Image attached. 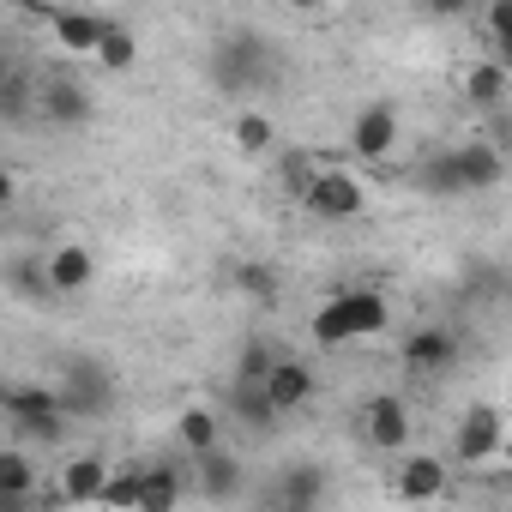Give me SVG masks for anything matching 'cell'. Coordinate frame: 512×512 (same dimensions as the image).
I'll return each instance as SVG.
<instances>
[{
	"instance_id": "obj_1",
	"label": "cell",
	"mask_w": 512,
	"mask_h": 512,
	"mask_svg": "<svg viewBox=\"0 0 512 512\" xmlns=\"http://www.w3.org/2000/svg\"><path fill=\"white\" fill-rule=\"evenodd\" d=\"M386 326H392V308H386L380 290H338V296L314 314V338H320L326 350H344V344H356V338H380Z\"/></svg>"
},
{
	"instance_id": "obj_2",
	"label": "cell",
	"mask_w": 512,
	"mask_h": 512,
	"mask_svg": "<svg viewBox=\"0 0 512 512\" xmlns=\"http://www.w3.org/2000/svg\"><path fill=\"white\" fill-rule=\"evenodd\" d=\"M211 79H217L229 97L266 85V79H272V49H266V37H253V31L217 37V49H211Z\"/></svg>"
},
{
	"instance_id": "obj_3",
	"label": "cell",
	"mask_w": 512,
	"mask_h": 512,
	"mask_svg": "<svg viewBox=\"0 0 512 512\" xmlns=\"http://www.w3.org/2000/svg\"><path fill=\"white\" fill-rule=\"evenodd\" d=\"M0 410L19 422V434L31 440H61L67 434V416H61V398L55 386H31V380H0Z\"/></svg>"
},
{
	"instance_id": "obj_4",
	"label": "cell",
	"mask_w": 512,
	"mask_h": 512,
	"mask_svg": "<svg viewBox=\"0 0 512 512\" xmlns=\"http://www.w3.org/2000/svg\"><path fill=\"white\" fill-rule=\"evenodd\" d=\"M302 205H308L314 217L350 223V217H362V211H368V193H362V181H356V175H344V169H320V175H308V181H302Z\"/></svg>"
},
{
	"instance_id": "obj_5",
	"label": "cell",
	"mask_w": 512,
	"mask_h": 512,
	"mask_svg": "<svg viewBox=\"0 0 512 512\" xmlns=\"http://www.w3.org/2000/svg\"><path fill=\"white\" fill-rule=\"evenodd\" d=\"M500 446H506V416H500V404H470V410L458 416V458H464V464H488Z\"/></svg>"
},
{
	"instance_id": "obj_6",
	"label": "cell",
	"mask_w": 512,
	"mask_h": 512,
	"mask_svg": "<svg viewBox=\"0 0 512 512\" xmlns=\"http://www.w3.org/2000/svg\"><path fill=\"white\" fill-rule=\"evenodd\" d=\"M314 368L308 362H296V356H278L272 368H266V380H260V392H266V404L278 410V416H290V410H302L308 398H314Z\"/></svg>"
},
{
	"instance_id": "obj_7",
	"label": "cell",
	"mask_w": 512,
	"mask_h": 512,
	"mask_svg": "<svg viewBox=\"0 0 512 512\" xmlns=\"http://www.w3.org/2000/svg\"><path fill=\"white\" fill-rule=\"evenodd\" d=\"M362 440L380 446V452H398V446L410 440V404L392 398V392L368 398V404H362Z\"/></svg>"
},
{
	"instance_id": "obj_8",
	"label": "cell",
	"mask_w": 512,
	"mask_h": 512,
	"mask_svg": "<svg viewBox=\"0 0 512 512\" xmlns=\"http://www.w3.org/2000/svg\"><path fill=\"white\" fill-rule=\"evenodd\" d=\"M43 278H49V296H79V290H91V278H97L91 247H85V241H61L49 260H43Z\"/></svg>"
},
{
	"instance_id": "obj_9",
	"label": "cell",
	"mask_w": 512,
	"mask_h": 512,
	"mask_svg": "<svg viewBox=\"0 0 512 512\" xmlns=\"http://www.w3.org/2000/svg\"><path fill=\"white\" fill-rule=\"evenodd\" d=\"M398 356H404L410 374H446V368L458 362V332H452V326H422V332L404 338Z\"/></svg>"
},
{
	"instance_id": "obj_10",
	"label": "cell",
	"mask_w": 512,
	"mask_h": 512,
	"mask_svg": "<svg viewBox=\"0 0 512 512\" xmlns=\"http://www.w3.org/2000/svg\"><path fill=\"white\" fill-rule=\"evenodd\" d=\"M55 398H61V416H103V410L115 404L109 374L91 368V362H73V368H67V392H55Z\"/></svg>"
},
{
	"instance_id": "obj_11",
	"label": "cell",
	"mask_w": 512,
	"mask_h": 512,
	"mask_svg": "<svg viewBox=\"0 0 512 512\" xmlns=\"http://www.w3.org/2000/svg\"><path fill=\"white\" fill-rule=\"evenodd\" d=\"M37 109H43L55 127H85L91 109H97V97H91L79 79H49V85L37 91Z\"/></svg>"
},
{
	"instance_id": "obj_12",
	"label": "cell",
	"mask_w": 512,
	"mask_h": 512,
	"mask_svg": "<svg viewBox=\"0 0 512 512\" xmlns=\"http://www.w3.org/2000/svg\"><path fill=\"white\" fill-rule=\"evenodd\" d=\"M392 145H398V115H392L386 103H368V109L350 121V151L374 163V157H386Z\"/></svg>"
},
{
	"instance_id": "obj_13",
	"label": "cell",
	"mask_w": 512,
	"mask_h": 512,
	"mask_svg": "<svg viewBox=\"0 0 512 512\" xmlns=\"http://www.w3.org/2000/svg\"><path fill=\"white\" fill-rule=\"evenodd\" d=\"M392 494L398 500H440L446 494V464L434 452H410L398 464V476H392Z\"/></svg>"
},
{
	"instance_id": "obj_14",
	"label": "cell",
	"mask_w": 512,
	"mask_h": 512,
	"mask_svg": "<svg viewBox=\"0 0 512 512\" xmlns=\"http://www.w3.org/2000/svg\"><path fill=\"white\" fill-rule=\"evenodd\" d=\"M458 169H464V193H488V187L506 181V157L488 139H464L458 145Z\"/></svg>"
},
{
	"instance_id": "obj_15",
	"label": "cell",
	"mask_w": 512,
	"mask_h": 512,
	"mask_svg": "<svg viewBox=\"0 0 512 512\" xmlns=\"http://www.w3.org/2000/svg\"><path fill=\"white\" fill-rule=\"evenodd\" d=\"M464 97H470V109H482V115L506 109V97H512V73H506V61H476V67L464 73Z\"/></svg>"
},
{
	"instance_id": "obj_16",
	"label": "cell",
	"mask_w": 512,
	"mask_h": 512,
	"mask_svg": "<svg viewBox=\"0 0 512 512\" xmlns=\"http://www.w3.org/2000/svg\"><path fill=\"white\" fill-rule=\"evenodd\" d=\"M193 464H199V494H205V500H235V494H241V458H235L229 446H211V452H199Z\"/></svg>"
},
{
	"instance_id": "obj_17",
	"label": "cell",
	"mask_w": 512,
	"mask_h": 512,
	"mask_svg": "<svg viewBox=\"0 0 512 512\" xmlns=\"http://www.w3.org/2000/svg\"><path fill=\"white\" fill-rule=\"evenodd\" d=\"M103 482H109V464L103 458H73V464H61V500L67 506H91L97 494H103Z\"/></svg>"
},
{
	"instance_id": "obj_18",
	"label": "cell",
	"mask_w": 512,
	"mask_h": 512,
	"mask_svg": "<svg viewBox=\"0 0 512 512\" xmlns=\"http://www.w3.org/2000/svg\"><path fill=\"white\" fill-rule=\"evenodd\" d=\"M49 25H55V43L61 49H79V55H97V43H103V25L109 19H97V13H43Z\"/></svg>"
},
{
	"instance_id": "obj_19",
	"label": "cell",
	"mask_w": 512,
	"mask_h": 512,
	"mask_svg": "<svg viewBox=\"0 0 512 512\" xmlns=\"http://www.w3.org/2000/svg\"><path fill=\"white\" fill-rule=\"evenodd\" d=\"M416 187L428 193V199H458L464 193V169H458V145L452 151H434L422 169H416Z\"/></svg>"
},
{
	"instance_id": "obj_20",
	"label": "cell",
	"mask_w": 512,
	"mask_h": 512,
	"mask_svg": "<svg viewBox=\"0 0 512 512\" xmlns=\"http://www.w3.org/2000/svg\"><path fill=\"white\" fill-rule=\"evenodd\" d=\"M181 506V470L175 464H151L139 482V512H175Z\"/></svg>"
},
{
	"instance_id": "obj_21",
	"label": "cell",
	"mask_w": 512,
	"mask_h": 512,
	"mask_svg": "<svg viewBox=\"0 0 512 512\" xmlns=\"http://www.w3.org/2000/svg\"><path fill=\"white\" fill-rule=\"evenodd\" d=\"M31 494H37V464H31V452L7 446L0 452V500H31Z\"/></svg>"
},
{
	"instance_id": "obj_22",
	"label": "cell",
	"mask_w": 512,
	"mask_h": 512,
	"mask_svg": "<svg viewBox=\"0 0 512 512\" xmlns=\"http://www.w3.org/2000/svg\"><path fill=\"white\" fill-rule=\"evenodd\" d=\"M217 434H223V428H217V416H211V410H181V416H175V440H181L193 458H199V452H211V446H223Z\"/></svg>"
},
{
	"instance_id": "obj_23",
	"label": "cell",
	"mask_w": 512,
	"mask_h": 512,
	"mask_svg": "<svg viewBox=\"0 0 512 512\" xmlns=\"http://www.w3.org/2000/svg\"><path fill=\"white\" fill-rule=\"evenodd\" d=\"M229 410H235L247 428H272V422H278V410L266 404V392H260V386H247V380L229 386Z\"/></svg>"
},
{
	"instance_id": "obj_24",
	"label": "cell",
	"mask_w": 512,
	"mask_h": 512,
	"mask_svg": "<svg viewBox=\"0 0 512 512\" xmlns=\"http://www.w3.org/2000/svg\"><path fill=\"white\" fill-rule=\"evenodd\" d=\"M97 61H103L109 73H127V67L139 61V37H133L127 25H103V43H97Z\"/></svg>"
},
{
	"instance_id": "obj_25",
	"label": "cell",
	"mask_w": 512,
	"mask_h": 512,
	"mask_svg": "<svg viewBox=\"0 0 512 512\" xmlns=\"http://www.w3.org/2000/svg\"><path fill=\"white\" fill-rule=\"evenodd\" d=\"M320 494H326V476H320L314 464H296V470L284 476V500H290V512H314Z\"/></svg>"
},
{
	"instance_id": "obj_26",
	"label": "cell",
	"mask_w": 512,
	"mask_h": 512,
	"mask_svg": "<svg viewBox=\"0 0 512 512\" xmlns=\"http://www.w3.org/2000/svg\"><path fill=\"white\" fill-rule=\"evenodd\" d=\"M139 482H145V470H133V464H121V470H109V482H103V506L109 512H139Z\"/></svg>"
},
{
	"instance_id": "obj_27",
	"label": "cell",
	"mask_w": 512,
	"mask_h": 512,
	"mask_svg": "<svg viewBox=\"0 0 512 512\" xmlns=\"http://www.w3.org/2000/svg\"><path fill=\"white\" fill-rule=\"evenodd\" d=\"M235 145H241L247 157H260V151H272V145H278V127H272V115H260V109H247V115H235Z\"/></svg>"
},
{
	"instance_id": "obj_28",
	"label": "cell",
	"mask_w": 512,
	"mask_h": 512,
	"mask_svg": "<svg viewBox=\"0 0 512 512\" xmlns=\"http://www.w3.org/2000/svg\"><path fill=\"white\" fill-rule=\"evenodd\" d=\"M229 278H235V290H241L247 302H278V272L260 266V260H241Z\"/></svg>"
},
{
	"instance_id": "obj_29",
	"label": "cell",
	"mask_w": 512,
	"mask_h": 512,
	"mask_svg": "<svg viewBox=\"0 0 512 512\" xmlns=\"http://www.w3.org/2000/svg\"><path fill=\"white\" fill-rule=\"evenodd\" d=\"M272 362H278V356H272V344H266V338H253V344H247V356H241V368H235V380H247V386H260Z\"/></svg>"
},
{
	"instance_id": "obj_30",
	"label": "cell",
	"mask_w": 512,
	"mask_h": 512,
	"mask_svg": "<svg viewBox=\"0 0 512 512\" xmlns=\"http://www.w3.org/2000/svg\"><path fill=\"white\" fill-rule=\"evenodd\" d=\"M488 31H494L500 49H512V0H494L488 7Z\"/></svg>"
},
{
	"instance_id": "obj_31",
	"label": "cell",
	"mask_w": 512,
	"mask_h": 512,
	"mask_svg": "<svg viewBox=\"0 0 512 512\" xmlns=\"http://www.w3.org/2000/svg\"><path fill=\"white\" fill-rule=\"evenodd\" d=\"M13 199H19V175H13V169H0V211H7Z\"/></svg>"
}]
</instances>
